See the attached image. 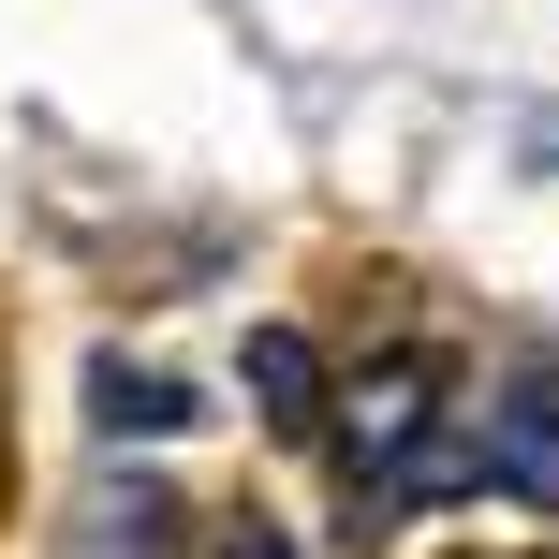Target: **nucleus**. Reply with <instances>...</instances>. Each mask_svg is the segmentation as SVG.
Returning <instances> with one entry per match:
<instances>
[{"label": "nucleus", "mask_w": 559, "mask_h": 559, "mask_svg": "<svg viewBox=\"0 0 559 559\" xmlns=\"http://www.w3.org/2000/svg\"><path fill=\"white\" fill-rule=\"evenodd\" d=\"M427 427H442V368L427 354H368L354 383H338V472H354L368 501H413L427 486Z\"/></svg>", "instance_id": "1"}, {"label": "nucleus", "mask_w": 559, "mask_h": 559, "mask_svg": "<svg viewBox=\"0 0 559 559\" xmlns=\"http://www.w3.org/2000/svg\"><path fill=\"white\" fill-rule=\"evenodd\" d=\"M472 472H486V486H515V501H559V383H545V368L486 397V442H472Z\"/></svg>", "instance_id": "2"}, {"label": "nucleus", "mask_w": 559, "mask_h": 559, "mask_svg": "<svg viewBox=\"0 0 559 559\" xmlns=\"http://www.w3.org/2000/svg\"><path fill=\"white\" fill-rule=\"evenodd\" d=\"M251 397H265V427L309 442V427H324V354H309L295 324H265V338H251Z\"/></svg>", "instance_id": "3"}, {"label": "nucleus", "mask_w": 559, "mask_h": 559, "mask_svg": "<svg viewBox=\"0 0 559 559\" xmlns=\"http://www.w3.org/2000/svg\"><path fill=\"white\" fill-rule=\"evenodd\" d=\"M88 427L163 442V427H192V383H163V368H88Z\"/></svg>", "instance_id": "4"}, {"label": "nucleus", "mask_w": 559, "mask_h": 559, "mask_svg": "<svg viewBox=\"0 0 559 559\" xmlns=\"http://www.w3.org/2000/svg\"><path fill=\"white\" fill-rule=\"evenodd\" d=\"M206 559H295V531H280V515H222V545Z\"/></svg>", "instance_id": "5"}]
</instances>
